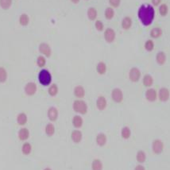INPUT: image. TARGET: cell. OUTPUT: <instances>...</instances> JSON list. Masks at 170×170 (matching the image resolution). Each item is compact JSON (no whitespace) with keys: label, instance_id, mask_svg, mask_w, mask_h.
I'll use <instances>...</instances> for the list:
<instances>
[{"label":"cell","instance_id":"cell-4","mask_svg":"<svg viewBox=\"0 0 170 170\" xmlns=\"http://www.w3.org/2000/svg\"><path fill=\"white\" fill-rule=\"evenodd\" d=\"M141 76V71L138 68H136V67H134L132 69H130V70L129 71V79H130L131 82H138L140 80Z\"/></svg>","mask_w":170,"mask_h":170},{"label":"cell","instance_id":"cell-6","mask_svg":"<svg viewBox=\"0 0 170 170\" xmlns=\"http://www.w3.org/2000/svg\"><path fill=\"white\" fill-rule=\"evenodd\" d=\"M152 149L155 154H161L164 149V143L160 139H155L152 143Z\"/></svg>","mask_w":170,"mask_h":170},{"label":"cell","instance_id":"cell-42","mask_svg":"<svg viewBox=\"0 0 170 170\" xmlns=\"http://www.w3.org/2000/svg\"><path fill=\"white\" fill-rule=\"evenodd\" d=\"M161 2V0H152V3L154 6H158Z\"/></svg>","mask_w":170,"mask_h":170},{"label":"cell","instance_id":"cell-13","mask_svg":"<svg viewBox=\"0 0 170 170\" xmlns=\"http://www.w3.org/2000/svg\"><path fill=\"white\" fill-rule=\"evenodd\" d=\"M106 106H107V102H106V98L103 96H99L96 99V107L98 108V110L104 111L106 109Z\"/></svg>","mask_w":170,"mask_h":170},{"label":"cell","instance_id":"cell-29","mask_svg":"<svg viewBox=\"0 0 170 170\" xmlns=\"http://www.w3.org/2000/svg\"><path fill=\"white\" fill-rule=\"evenodd\" d=\"M58 86L56 84H53L50 85V87L48 89V93L49 96H56L58 93Z\"/></svg>","mask_w":170,"mask_h":170},{"label":"cell","instance_id":"cell-1","mask_svg":"<svg viewBox=\"0 0 170 170\" xmlns=\"http://www.w3.org/2000/svg\"><path fill=\"white\" fill-rule=\"evenodd\" d=\"M138 16L141 24L145 26H148L154 21L155 16L154 8L149 4H143L138 9Z\"/></svg>","mask_w":170,"mask_h":170},{"label":"cell","instance_id":"cell-27","mask_svg":"<svg viewBox=\"0 0 170 170\" xmlns=\"http://www.w3.org/2000/svg\"><path fill=\"white\" fill-rule=\"evenodd\" d=\"M162 35V30L159 27L153 28L150 31V36L153 38H158Z\"/></svg>","mask_w":170,"mask_h":170},{"label":"cell","instance_id":"cell-5","mask_svg":"<svg viewBox=\"0 0 170 170\" xmlns=\"http://www.w3.org/2000/svg\"><path fill=\"white\" fill-rule=\"evenodd\" d=\"M123 92L120 88H114L111 91V99L112 100L115 102L116 104H120L123 100Z\"/></svg>","mask_w":170,"mask_h":170},{"label":"cell","instance_id":"cell-17","mask_svg":"<svg viewBox=\"0 0 170 170\" xmlns=\"http://www.w3.org/2000/svg\"><path fill=\"white\" fill-rule=\"evenodd\" d=\"M72 125L75 128L79 129V128L82 127L83 123H84V120L83 118L80 115H75L74 117L72 118Z\"/></svg>","mask_w":170,"mask_h":170},{"label":"cell","instance_id":"cell-20","mask_svg":"<svg viewBox=\"0 0 170 170\" xmlns=\"http://www.w3.org/2000/svg\"><path fill=\"white\" fill-rule=\"evenodd\" d=\"M142 84L146 88H150L154 84V79H153L152 76L149 74L145 75L143 77V80H142Z\"/></svg>","mask_w":170,"mask_h":170},{"label":"cell","instance_id":"cell-36","mask_svg":"<svg viewBox=\"0 0 170 170\" xmlns=\"http://www.w3.org/2000/svg\"><path fill=\"white\" fill-rule=\"evenodd\" d=\"M145 49H146V50L148 51V52H151V51L154 50V42L152 40L149 39V40H147L145 42Z\"/></svg>","mask_w":170,"mask_h":170},{"label":"cell","instance_id":"cell-31","mask_svg":"<svg viewBox=\"0 0 170 170\" xmlns=\"http://www.w3.org/2000/svg\"><path fill=\"white\" fill-rule=\"evenodd\" d=\"M19 22H20V24H21V26H26L29 22V16L27 15L26 14H21V16L19 18Z\"/></svg>","mask_w":170,"mask_h":170},{"label":"cell","instance_id":"cell-3","mask_svg":"<svg viewBox=\"0 0 170 170\" xmlns=\"http://www.w3.org/2000/svg\"><path fill=\"white\" fill-rule=\"evenodd\" d=\"M72 108L76 113L80 114H87L88 110V104L84 100L81 99H76L73 102L72 104Z\"/></svg>","mask_w":170,"mask_h":170},{"label":"cell","instance_id":"cell-28","mask_svg":"<svg viewBox=\"0 0 170 170\" xmlns=\"http://www.w3.org/2000/svg\"><path fill=\"white\" fill-rule=\"evenodd\" d=\"M92 170H103V163L99 159H95L91 163Z\"/></svg>","mask_w":170,"mask_h":170},{"label":"cell","instance_id":"cell-19","mask_svg":"<svg viewBox=\"0 0 170 170\" xmlns=\"http://www.w3.org/2000/svg\"><path fill=\"white\" fill-rule=\"evenodd\" d=\"M132 19L130 17H125L123 18L122 21V29L125 30H128L130 29V27L132 26Z\"/></svg>","mask_w":170,"mask_h":170},{"label":"cell","instance_id":"cell-39","mask_svg":"<svg viewBox=\"0 0 170 170\" xmlns=\"http://www.w3.org/2000/svg\"><path fill=\"white\" fill-rule=\"evenodd\" d=\"M95 26H96V29L98 30L99 32H101L104 29V23H103V21H100V20H97V21H96Z\"/></svg>","mask_w":170,"mask_h":170},{"label":"cell","instance_id":"cell-7","mask_svg":"<svg viewBox=\"0 0 170 170\" xmlns=\"http://www.w3.org/2000/svg\"><path fill=\"white\" fill-rule=\"evenodd\" d=\"M24 90L27 96H34L37 90V84H36L34 82L27 83L26 84V86H25Z\"/></svg>","mask_w":170,"mask_h":170},{"label":"cell","instance_id":"cell-12","mask_svg":"<svg viewBox=\"0 0 170 170\" xmlns=\"http://www.w3.org/2000/svg\"><path fill=\"white\" fill-rule=\"evenodd\" d=\"M146 99L149 102H154L156 101L157 98V93L155 89L154 88H149L147 89L145 93Z\"/></svg>","mask_w":170,"mask_h":170},{"label":"cell","instance_id":"cell-25","mask_svg":"<svg viewBox=\"0 0 170 170\" xmlns=\"http://www.w3.org/2000/svg\"><path fill=\"white\" fill-rule=\"evenodd\" d=\"M131 135V130L128 126H123L121 130V136L123 139H129Z\"/></svg>","mask_w":170,"mask_h":170},{"label":"cell","instance_id":"cell-2","mask_svg":"<svg viewBox=\"0 0 170 170\" xmlns=\"http://www.w3.org/2000/svg\"><path fill=\"white\" fill-rule=\"evenodd\" d=\"M38 81L41 84L45 87H47L51 84L52 82V75L47 69H41L38 73Z\"/></svg>","mask_w":170,"mask_h":170},{"label":"cell","instance_id":"cell-11","mask_svg":"<svg viewBox=\"0 0 170 170\" xmlns=\"http://www.w3.org/2000/svg\"><path fill=\"white\" fill-rule=\"evenodd\" d=\"M59 113L58 110L56 109L55 106H51L49 107L47 111V116H48L49 119L50 120L51 122H55L58 118Z\"/></svg>","mask_w":170,"mask_h":170},{"label":"cell","instance_id":"cell-33","mask_svg":"<svg viewBox=\"0 0 170 170\" xmlns=\"http://www.w3.org/2000/svg\"><path fill=\"white\" fill-rule=\"evenodd\" d=\"M104 15H105V18H106L107 20H111L114 18V11L113 10L112 7H107V8L105 10V12H104Z\"/></svg>","mask_w":170,"mask_h":170},{"label":"cell","instance_id":"cell-24","mask_svg":"<svg viewBox=\"0 0 170 170\" xmlns=\"http://www.w3.org/2000/svg\"><path fill=\"white\" fill-rule=\"evenodd\" d=\"M45 131L46 135L49 136V137H52L55 133V126L53 123H48L45 126Z\"/></svg>","mask_w":170,"mask_h":170},{"label":"cell","instance_id":"cell-16","mask_svg":"<svg viewBox=\"0 0 170 170\" xmlns=\"http://www.w3.org/2000/svg\"><path fill=\"white\" fill-rule=\"evenodd\" d=\"M73 93L76 98L82 99L85 96V89L81 85H78L76 87H75Z\"/></svg>","mask_w":170,"mask_h":170},{"label":"cell","instance_id":"cell-14","mask_svg":"<svg viewBox=\"0 0 170 170\" xmlns=\"http://www.w3.org/2000/svg\"><path fill=\"white\" fill-rule=\"evenodd\" d=\"M83 134L82 132L79 130H74L71 134V139L74 143H80L82 141Z\"/></svg>","mask_w":170,"mask_h":170},{"label":"cell","instance_id":"cell-41","mask_svg":"<svg viewBox=\"0 0 170 170\" xmlns=\"http://www.w3.org/2000/svg\"><path fill=\"white\" fill-rule=\"evenodd\" d=\"M134 170H146L145 167H144L143 165H138L134 168Z\"/></svg>","mask_w":170,"mask_h":170},{"label":"cell","instance_id":"cell-40","mask_svg":"<svg viewBox=\"0 0 170 170\" xmlns=\"http://www.w3.org/2000/svg\"><path fill=\"white\" fill-rule=\"evenodd\" d=\"M109 3L113 7H118L120 5L121 0H109Z\"/></svg>","mask_w":170,"mask_h":170},{"label":"cell","instance_id":"cell-15","mask_svg":"<svg viewBox=\"0 0 170 170\" xmlns=\"http://www.w3.org/2000/svg\"><path fill=\"white\" fill-rule=\"evenodd\" d=\"M96 141L99 146H104L106 145V141H107V138L106 135L104 133H99L97 134L96 138Z\"/></svg>","mask_w":170,"mask_h":170},{"label":"cell","instance_id":"cell-22","mask_svg":"<svg viewBox=\"0 0 170 170\" xmlns=\"http://www.w3.org/2000/svg\"><path fill=\"white\" fill-rule=\"evenodd\" d=\"M156 61L159 65H163L165 64V61H166V55L164 52H159L157 53V56H156Z\"/></svg>","mask_w":170,"mask_h":170},{"label":"cell","instance_id":"cell-38","mask_svg":"<svg viewBox=\"0 0 170 170\" xmlns=\"http://www.w3.org/2000/svg\"><path fill=\"white\" fill-rule=\"evenodd\" d=\"M46 64V59L45 58V56H39L37 59V66L40 68H43Z\"/></svg>","mask_w":170,"mask_h":170},{"label":"cell","instance_id":"cell-43","mask_svg":"<svg viewBox=\"0 0 170 170\" xmlns=\"http://www.w3.org/2000/svg\"><path fill=\"white\" fill-rule=\"evenodd\" d=\"M73 3H78L80 2V0H71Z\"/></svg>","mask_w":170,"mask_h":170},{"label":"cell","instance_id":"cell-10","mask_svg":"<svg viewBox=\"0 0 170 170\" xmlns=\"http://www.w3.org/2000/svg\"><path fill=\"white\" fill-rule=\"evenodd\" d=\"M170 92L169 90L166 88H161L159 90L158 92V98H159L160 101L166 102L169 99Z\"/></svg>","mask_w":170,"mask_h":170},{"label":"cell","instance_id":"cell-18","mask_svg":"<svg viewBox=\"0 0 170 170\" xmlns=\"http://www.w3.org/2000/svg\"><path fill=\"white\" fill-rule=\"evenodd\" d=\"M29 138V130L27 128H21L19 131V138L21 141H26Z\"/></svg>","mask_w":170,"mask_h":170},{"label":"cell","instance_id":"cell-30","mask_svg":"<svg viewBox=\"0 0 170 170\" xmlns=\"http://www.w3.org/2000/svg\"><path fill=\"white\" fill-rule=\"evenodd\" d=\"M136 160L138 163H144L146 160V153L142 150L138 151L136 154Z\"/></svg>","mask_w":170,"mask_h":170},{"label":"cell","instance_id":"cell-9","mask_svg":"<svg viewBox=\"0 0 170 170\" xmlns=\"http://www.w3.org/2000/svg\"><path fill=\"white\" fill-rule=\"evenodd\" d=\"M39 52L46 57H49L52 54V49L49 44L45 42L41 43L39 45Z\"/></svg>","mask_w":170,"mask_h":170},{"label":"cell","instance_id":"cell-34","mask_svg":"<svg viewBox=\"0 0 170 170\" xmlns=\"http://www.w3.org/2000/svg\"><path fill=\"white\" fill-rule=\"evenodd\" d=\"M7 79V72L4 68L0 67V83L6 82Z\"/></svg>","mask_w":170,"mask_h":170},{"label":"cell","instance_id":"cell-23","mask_svg":"<svg viewBox=\"0 0 170 170\" xmlns=\"http://www.w3.org/2000/svg\"><path fill=\"white\" fill-rule=\"evenodd\" d=\"M96 72L99 75H104L106 72V65L104 61H99L96 65Z\"/></svg>","mask_w":170,"mask_h":170},{"label":"cell","instance_id":"cell-44","mask_svg":"<svg viewBox=\"0 0 170 170\" xmlns=\"http://www.w3.org/2000/svg\"><path fill=\"white\" fill-rule=\"evenodd\" d=\"M44 170H52V169H51L50 168H45V169Z\"/></svg>","mask_w":170,"mask_h":170},{"label":"cell","instance_id":"cell-35","mask_svg":"<svg viewBox=\"0 0 170 170\" xmlns=\"http://www.w3.org/2000/svg\"><path fill=\"white\" fill-rule=\"evenodd\" d=\"M12 0H0V6L4 10H7L11 7Z\"/></svg>","mask_w":170,"mask_h":170},{"label":"cell","instance_id":"cell-37","mask_svg":"<svg viewBox=\"0 0 170 170\" xmlns=\"http://www.w3.org/2000/svg\"><path fill=\"white\" fill-rule=\"evenodd\" d=\"M169 11V8H168V6L166 4H161L159 7V13L161 16H165L168 14Z\"/></svg>","mask_w":170,"mask_h":170},{"label":"cell","instance_id":"cell-21","mask_svg":"<svg viewBox=\"0 0 170 170\" xmlns=\"http://www.w3.org/2000/svg\"><path fill=\"white\" fill-rule=\"evenodd\" d=\"M27 121H28V118L27 115L25 113H20L18 114L17 116V122L19 126H24L25 124H26Z\"/></svg>","mask_w":170,"mask_h":170},{"label":"cell","instance_id":"cell-8","mask_svg":"<svg viewBox=\"0 0 170 170\" xmlns=\"http://www.w3.org/2000/svg\"><path fill=\"white\" fill-rule=\"evenodd\" d=\"M115 37H116V34L112 28H107L104 31V39L107 43L114 42Z\"/></svg>","mask_w":170,"mask_h":170},{"label":"cell","instance_id":"cell-26","mask_svg":"<svg viewBox=\"0 0 170 170\" xmlns=\"http://www.w3.org/2000/svg\"><path fill=\"white\" fill-rule=\"evenodd\" d=\"M32 151V146L29 142H25L21 146V152L24 155H29Z\"/></svg>","mask_w":170,"mask_h":170},{"label":"cell","instance_id":"cell-32","mask_svg":"<svg viewBox=\"0 0 170 170\" xmlns=\"http://www.w3.org/2000/svg\"><path fill=\"white\" fill-rule=\"evenodd\" d=\"M88 17L91 21H93L97 17V11L94 7H90L88 10Z\"/></svg>","mask_w":170,"mask_h":170}]
</instances>
